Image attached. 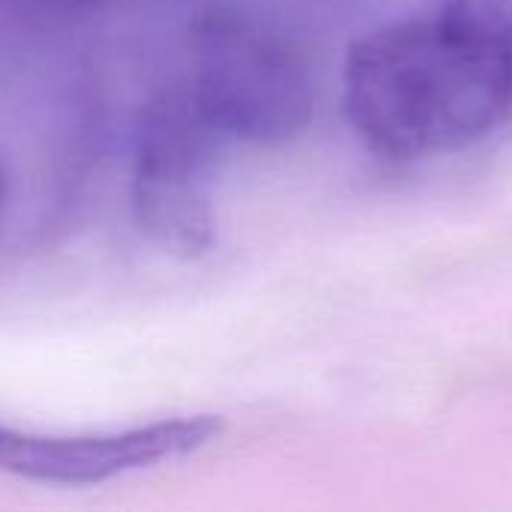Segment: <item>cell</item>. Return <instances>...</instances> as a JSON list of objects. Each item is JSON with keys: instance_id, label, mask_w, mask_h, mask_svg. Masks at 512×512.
<instances>
[{"instance_id": "cell-1", "label": "cell", "mask_w": 512, "mask_h": 512, "mask_svg": "<svg viewBox=\"0 0 512 512\" xmlns=\"http://www.w3.org/2000/svg\"><path fill=\"white\" fill-rule=\"evenodd\" d=\"M342 105L387 162L465 150L512 111L507 0H429L351 45Z\"/></svg>"}, {"instance_id": "cell-2", "label": "cell", "mask_w": 512, "mask_h": 512, "mask_svg": "<svg viewBox=\"0 0 512 512\" xmlns=\"http://www.w3.org/2000/svg\"><path fill=\"white\" fill-rule=\"evenodd\" d=\"M186 90L228 144H288L315 114V87L300 51L231 9L195 18Z\"/></svg>"}, {"instance_id": "cell-3", "label": "cell", "mask_w": 512, "mask_h": 512, "mask_svg": "<svg viewBox=\"0 0 512 512\" xmlns=\"http://www.w3.org/2000/svg\"><path fill=\"white\" fill-rule=\"evenodd\" d=\"M225 144L186 87H165L141 108L132 147V216L165 255L195 261L213 249Z\"/></svg>"}, {"instance_id": "cell-4", "label": "cell", "mask_w": 512, "mask_h": 512, "mask_svg": "<svg viewBox=\"0 0 512 512\" xmlns=\"http://www.w3.org/2000/svg\"><path fill=\"white\" fill-rule=\"evenodd\" d=\"M222 420L174 417L117 432L54 435L0 423V471L54 486H99L198 453L219 438Z\"/></svg>"}, {"instance_id": "cell-5", "label": "cell", "mask_w": 512, "mask_h": 512, "mask_svg": "<svg viewBox=\"0 0 512 512\" xmlns=\"http://www.w3.org/2000/svg\"><path fill=\"white\" fill-rule=\"evenodd\" d=\"M0 198H3V180H0Z\"/></svg>"}]
</instances>
